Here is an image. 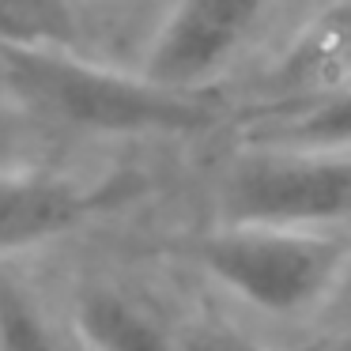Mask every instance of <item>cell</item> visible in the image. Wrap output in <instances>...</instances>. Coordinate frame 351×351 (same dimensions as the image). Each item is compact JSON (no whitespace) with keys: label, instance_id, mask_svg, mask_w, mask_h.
I'll return each instance as SVG.
<instances>
[{"label":"cell","instance_id":"10","mask_svg":"<svg viewBox=\"0 0 351 351\" xmlns=\"http://www.w3.org/2000/svg\"><path fill=\"white\" fill-rule=\"evenodd\" d=\"M0 351H57L34 298L8 276H0Z\"/></svg>","mask_w":351,"mask_h":351},{"label":"cell","instance_id":"7","mask_svg":"<svg viewBox=\"0 0 351 351\" xmlns=\"http://www.w3.org/2000/svg\"><path fill=\"white\" fill-rule=\"evenodd\" d=\"M76 336L87 351H178V336L136 298L114 287L80 291Z\"/></svg>","mask_w":351,"mask_h":351},{"label":"cell","instance_id":"1","mask_svg":"<svg viewBox=\"0 0 351 351\" xmlns=\"http://www.w3.org/2000/svg\"><path fill=\"white\" fill-rule=\"evenodd\" d=\"M0 76L34 117L95 136H185L212 129L223 114L208 87L178 91L61 49H0Z\"/></svg>","mask_w":351,"mask_h":351},{"label":"cell","instance_id":"2","mask_svg":"<svg viewBox=\"0 0 351 351\" xmlns=\"http://www.w3.org/2000/svg\"><path fill=\"white\" fill-rule=\"evenodd\" d=\"M189 257L268 317H302L343 283L351 238L321 227L223 223L189 245Z\"/></svg>","mask_w":351,"mask_h":351},{"label":"cell","instance_id":"3","mask_svg":"<svg viewBox=\"0 0 351 351\" xmlns=\"http://www.w3.org/2000/svg\"><path fill=\"white\" fill-rule=\"evenodd\" d=\"M223 223L321 227L351 219V147L283 152L253 147L234 162L219 193Z\"/></svg>","mask_w":351,"mask_h":351},{"label":"cell","instance_id":"6","mask_svg":"<svg viewBox=\"0 0 351 351\" xmlns=\"http://www.w3.org/2000/svg\"><path fill=\"white\" fill-rule=\"evenodd\" d=\"M265 87L276 106L328 99L351 87V0H336L321 16L306 23V31L291 42V49L268 72Z\"/></svg>","mask_w":351,"mask_h":351},{"label":"cell","instance_id":"8","mask_svg":"<svg viewBox=\"0 0 351 351\" xmlns=\"http://www.w3.org/2000/svg\"><path fill=\"white\" fill-rule=\"evenodd\" d=\"M253 147H283V152H340L351 147V87L328 99L272 106L250 129Z\"/></svg>","mask_w":351,"mask_h":351},{"label":"cell","instance_id":"9","mask_svg":"<svg viewBox=\"0 0 351 351\" xmlns=\"http://www.w3.org/2000/svg\"><path fill=\"white\" fill-rule=\"evenodd\" d=\"M84 23L76 0H0V49L80 53Z\"/></svg>","mask_w":351,"mask_h":351},{"label":"cell","instance_id":"5","mask_svg":"<svg viewBox=\"0 0 351 351\" xmlns=\"http://www.w3.org/2000/svg\"><path fill=\"white\" fill-rule=\"evenodd\" d=\"M265 8L268 0H178L147 49L144 76L178 91H204Z\"/></svg>","mask_w":351,"mask_h":351},{"label":"cell","instance_id":"12","mask_svg":"<svg viewBox=\"0 0 351 351\" xmlns=\"http://www.w3.org/2000/svg\"><path fill=\"white\" fill-rule=\"evenodd\" d=\"M325 351H351V328H348V332L340 336V340H332V343H328Z\"/></svg>","mask_w":351,"mask_h":351},{"label":"cell","instance_id":"4","mask_svg":"<svg viewBox=\"0 0 351 351\" xmlns=\"http://www.w3.org/2000/svg\"><path fill=\"white\" fill-rule=\"evenodd\" d=\"M140 174H110L84 182L57 170H4L0 174V257L23 253L87 227L99 215L144 197Z\"/></svg>","mask_w":351,"mask_h":351},{"label":"cell","instance_id":"11","mask_svg":"<svg viewBox=\"0 0 351 351\" xmlns=\"http://www.w3.org/2000/svg\"><path fill=\"white\" fill-rule=\"evenodd\" d=\"M178 351H268V348L242 336L238 328L204 321V325H193L185 336H178Z\"/></svg>","mask_w":351,"mask_h":351}]
</instances>
